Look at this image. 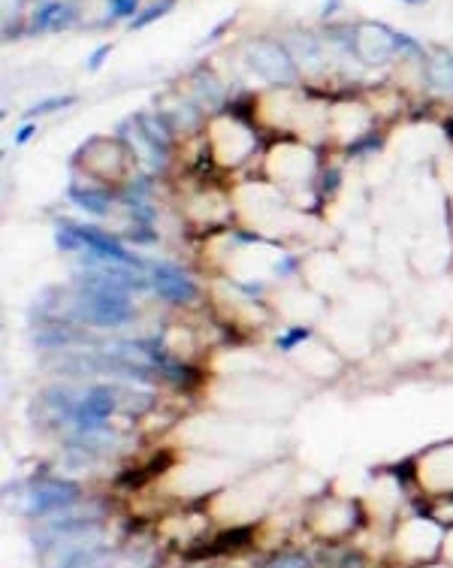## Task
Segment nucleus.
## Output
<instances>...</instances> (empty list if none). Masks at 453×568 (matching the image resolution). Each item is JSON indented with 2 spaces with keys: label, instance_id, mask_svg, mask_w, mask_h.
Here are the masks:
<instances>
[{
  "label": "nucleus",
  "instance_id": "f257e3e1",
  "mask_svg": "<svg viewBox=\"0 0 453 568\" xmlns=\"http://www.w3.org/2000/svg\"><path fill=\"white\" fill-rule=\"evenodd\" d=\"M76 496H79V487L70 484V481H46V484H40L37 493L30 496L28 511L30 514H49V511L67 508L76 502Z\"/></svg>",
  "mask_w": 453,
  "mask_h": 568
},
{
  "label": "nucleus",
  "instance_id": "f03ea898",
  "mask_svg": "<svg viewBox=\"0 0 453 568\" xmlns=\"http://www.w3.org/2000/svg\"><path fill=\"white\" fill-rule=\"evenodd\" d=\"M266 568H308V560L302 553H284V556H275Z\"/></svg>",
  "mask_w": 453,
  "mask_h": 568
}]
</instances>
